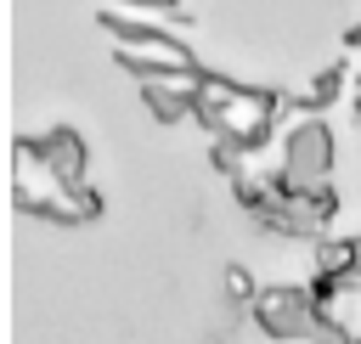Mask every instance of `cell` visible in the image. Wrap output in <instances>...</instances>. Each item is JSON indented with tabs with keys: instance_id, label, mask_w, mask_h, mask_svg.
<instances>
[{
	"instance_id": "6da1fadb",
	"label": "cell",
	"mask_w": 361,
	"mask_h": 344,
	"mask_svg": "<svg viewBox=\"0 0 361 344\" xmlns=\"http://www.w3.org/2000/svg\"><path fill=\"white\" fill-rule=\"evenodd\" d=\"M282 169H288L299 186H322V180H327V169H333V135H327L322 124H305V130H293Z\"/></svg>"
},
{
	"instance_id": "7a4b0ae2",
	"label": "cell",
	"mask_w": 361,
	"mask_h": 344,
	"mask_svg": "<svg viewBox=\"0 0 361 344\" xmlns=\"http://www.w3.org/2000/svg\"><path fill=\"white\" fill-rule=\"evenodd\" d=\"M34 158H45V169H51L62 186L85 180V141H79L73 130H51V135L39 141V152H34Z\"/></svg>"
}]
</instances>
